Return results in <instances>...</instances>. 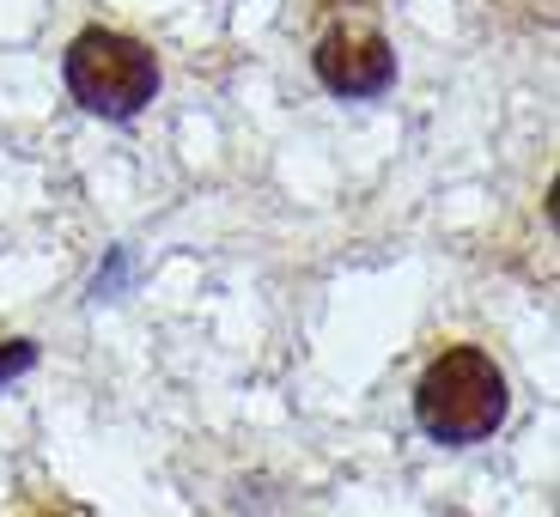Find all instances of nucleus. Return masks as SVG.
Returning a JSON list of instances; mask_svg holds the SVG:
<instances>
[{"mask_svg":"<svg viewBox=\"0 0 560 517\" xmlns=\"http://www.w3.org/2000/svg\"><path fill=\"white\" fill-rule=\"evenodd\" d=\"M512 390L481 348H445L415 384V420L439 445H481L500 433Z\"/></svg>","mask_w":560,"mask_h":517,"instance_id":"obj_1","label":"nucleus"},{"mask_svg":"<svg viewBox=\"0 0 560 517\" xmlns=\"http://www.w3.org/2000/svg\"><path fill=\"white\" fill-rule=\"evenodd\" d=\"M61 73H68V98L104 122H128L159 98V56L128 31H80L68 43Z\"/></svg>","mask_w":560,"mask_h":517,"instance_id":"obj_2","label":"nucleus"},{"mask_svg":"<svg viewBox=\"0 0 560 517\" xmlns=\"http://www.w3.org/2000/svg\"><path fill=\"white\" fill-rule=\"evenodd\" d=\"M31 365H37V348H31V341H13V348L0 341V384L19 378V372H31Z\"/></svg>","mask_w":560,"mask_h":517,"instance_id":"obj_4","label":"nucleus"},{"mask_svg":"<svg viewBox=\"0 0 560 517\" xmlns=\"http://www.w3.org/2000/svg\"><path fill=\"white\" fill-rule=\"evenodd\" d=\"M311 68H317V80L336 98H378L384 85L396 80V49L372 19H341V25H329L317 37Z\"/></svg>","mask_w":560,"mask_h":517,"instance_id":"obj_3","label":"nucleus"}]
</instances>
